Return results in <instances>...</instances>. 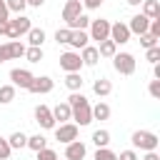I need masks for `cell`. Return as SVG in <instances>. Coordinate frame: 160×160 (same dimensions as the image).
<instances>
[{
    "mask_svg": "<svg viewBox=\"0 0 160 160\" xmlns=\"http://www.w3.org/2000/svg\"><path fill=\"white\" fill-rule=\"evenodd\" d=\"M68 105H70V110H72V122L78 125V128H85V125H90L92 122V105L88 102V98L78 90V92H70V98L65 100Z\"/></svg>",
    "mask_w": 160,
    "mask_h": 160,
    "instance_id": "cell-1",
    "label": "cell"
},
{
    "mask_svg": "<svg viewBox=\"0 0 160 160\" xmlns=\"http://www.w3.org/2000/svg\"><path fill=\"white\" fill-rule=\"evenodd\" d=\"M130 142H132L135 150H145V152H150V150H158L160 138H158L152 130H135L132 138H130Z\"/></svg>",
    "mask_w": 160,
    "mask_h": 160,
    "instance_id": "cell-2",
    "label": "cell"
},
{
    "mask_svg": "<svg viewBox=\"0 0 160 160\" xmlns=\"http://www.w3.org/2000/svg\"><path fill=\"white\" fill-rule=\"evenodd\" d=\"M112 68L120 72V75H132L138 62H135V55L132 52H115L112 55Z\"/></svg>",
    "mask_w": 160,
    "mask_h": 160,
    "instance_id": "cell-3",
    "label": "cell"
},
{
    "mask_svg": "<svg viewBox=\"0 0 160 160\" xmlns=\"http://www.w3.org/2000/svg\"><path fill=\"white\" fill-rule=\"evenodd\" d=\"M8 25H10V30H8V38H10V40H20V38L28 35V30L32 28L30 18H25V15H15L12 20H8Z\"/></svg>",
    "mask_w": 160,
    "mask_h": 160,
    "instance_id": "cell-4",
    "label": "cell"
},
{
    "mask_svg": "<svg viewBox=\"0 0 160 160\" xmlns=\"http://www.w3.org/2000/svg\"><path fill=\"white\" fill-rule=\"evenodd\" d=\"M88 35H90V40H98V42L108 40V38H110V22H108V20H102V18H98V20H90Z\"/></svg>",
    "mask_w": 160,
    "mask_h": 160,
    "instance_id": "cell-5",
    "label": "cell"
},
{
    "mask_svg": "<svg viewBox=\"0 0 160 160\" xmlns=\"http://www.w3.org/2000/svg\"><path fill=\"white\" fill-rule=\"evenodd\" d=\"M32 72L30 70H25V68H12L10 70V85L12 88H20V90H28L30 88V82H32Z\"/></svg>",
    "mask_w": 160,
    "mask_h": 160,
    "instance_id": "cell-6",
    "label": "cell"
},
{
    "mask_svg": "<svg viewBox=\"0 0 160 160\" xmlns=\"http://www.w3.org/2000/svg\"><path fill=\"white\" fill-rule=\"evenodd\" d=\"M52 130H55V140L62 142V145L78 140V132H80L75 122H62V125H58V128H52Z\"/></svg>",
    "mask_w": 160,
    "mask_h": 160,
    "instance_id": "cell-7",
    "label": "cell"
},
{
    "mask_svg": "<svg viewBox=\"0 0 160 160\" xmlns=\"http://www.w3.org/2000/svg\"><path fill=\"white\" fill-rule=\"evenodd\" d=\"M80 68H82L80 52L68 50V52H62V55H60V70H65V72H80Z\"/></svg>",
    "mask_w": 160,
    "mask_h": 160,
    "instance_id": "cell-8",
    "label": "cell"
},
{
    "mask_svg": "<svg viewBox=\"0 0 160 160\" xmlns=\"http://www.w3.org/2000/svg\"><path fill=\"white\" fill-rule=\"evenodd\" d=\"M52 88H55V80L48 78V75H40V78H32L28 92H32V95H48V92H52Z\"/></svg>",
    "mask_w": 160,
    "mask_h": 160,
    "instance_id": "cell-9",
    "label": "cell"
},
{
    "mask_svg": "<svg viewBox=\"0 0 160 160\" xmlns=\"http://www.w3.org/2000/svg\"><path fill=\"white\" fill-rule=\"evenodd\" d=\"M130 38L132 35H130L125 22H110V40L115 45H125V42H130Z\"/></svg>",
    "mask_w": 160,
    "mask_h": 160,
    "instance_id": "cell-10",
    "label": "cell"
},
{
    "mask_svg": "<svg viewBox=\"0 0 160 160\" xmlns=\"http://www.w3.org/2000/svg\"><path fill=\"white\" fill-rule=\"evenodd\" d=\"M35 122L42 128V130H52L55 128V120H52V112L48 105H38L35 108Z\"/></svg>",
    "mask_w": 160,
    "mask_h": 160,
    "instance_id": "cell-11",
    "label": "cell"
},
{
    "mask_svg": "<svg viewBox=\"0 0 160 160\" xmlns=\"http://www.w3.org/2000/svg\"><path fill=\"white\" fill-rule=\"evenodd\" d=\"M148 25H150V20H148L142 12H138V15L130 18L128 30H130V35H145V32H148Z\"/></svg>",
    "mask_w": 160,
    "mask_h": 160,
    "instance_id": "cell-12",
    "label": "cell"
},
{
    "mask_svg": "<svg viewBox=\"0 0 160 160\" xmlns=\"http://www.w3.org/2000/svg\"><path fill=\"white\" fill-rule=\"evenodd\" d=\"M88 155V148H85V142H80V140H72V142H68L65 145V160H82Z\"/></svg>",
    "mask_w": 160,
    "mask_h": 160,
    "instance_id": "cell-13",
    "label": "cell"
},
{
    "mask_svg": "<svg viewBox=\"0 0 160 160\" xmlns=\"http://www.w3.org/2000/svg\"><path fill=\"white\" fill-rule=\"evenodd\" d=\"M78 15H82V5H80V0H68L65 8H62V20L70 25Z\"/></svg>",
    "mask_w": 160,
    "mask_h": 160,
    "instance_id": "cell-14",
    "label": "cell"
},
{
    "mask_svg": "<svg viewBox=\"0 0 160 160\" xmlns=\"http://www.w3.org/2000/svg\"><path fill=\"white\" fill-rule=\"evenodd\" d=\"M88 42H90L88 30H72V32H70V42H68V45H70V48H75V52H80Z\"/></svg>",
    "mask_w": 160,
    "mask_h": 160,
    "instance_id": "cell-15",
    "label": "cell"
},
{
    "mask_svg": "<svg viewBox=\"0 0 160 160\" xmlns=\"http://www.w3.org/2000/svg\"><path fill=\"white\" fill-rule=\"evenodd\" d=\"M50 112H52V120H55V122L60 120V125H62V122H70V118H72V110H70L68 102H58Z\"/></svg>",
    "mask_w": 160,
    "mask_h": 160,
    "instance_id": "cell-16",
    "label": "cell"
},
{
    "mask_svg": "<svg viewBox=\"0 0 160 160\" xmlns=\"http://www.w3.org/2000/svg\"><path fill=\"white\" fill-rule=\"evenodd\" d=\"M80 60H82V65H90V68H95V65L100 62L98 48H92V45H85V48H82V52H80Z\"/></svg>",
    "mask_w": 160,
    "mask_h": 160,
    "instance_id": "cell-17",
    "label": "cell"
},
{
    "mask_svg": "<svg viewBox=\"0 0 160 160\" xmlns=\"http://www.w3.org/2000/svg\"><path fill=\"white\" fill-rule=\"evenodd\" d=\"M142 15L148 20H160V2L158 0H142Z\"/></svg>",
    "mask_w": 160,
    "mask_h": 160,
    "instance_id": "cell-18",
    "label": "cell"
},
{
    "mask_svg": "<svg viewBox=\"0 0 160 160\" xmlns=\"http://www.w3.org/2000/svg\"><path fill=\"white\" fill-rule=\"evenodd\" d=\"M92 92H95L98 98H105V95L112 92V82H110L108 78H98V80L92 82Z\"/></svg>",
    "mask_w": 160,
    "mask_h": 160,
    "instance_id": "cell-19",
    "label": "cell"
},
{
    "mask_svg": "<svg viewBox=\"0 0 160 160\" xmlns=\"http://www.w3.org/2000/svg\"><path fill=\"white\" fill-rule=\"evenodd\" d=\"M28 42H30V48H42V42H45V30H42V28H30V30H28Z\"/></svg>",
    "mask_w": 160,
    "mask_h": 160,
    "instance_id": "cell-20",
    "label": "cell"
},
{
    "mask_svg": "<svg viewBox=\"0 0 160 160\" xmlns=\"http://www.w3.org/2000/svg\"><path fill=\"white\" fill-rule=\"evenodd\" d=\"M115 52H118V45H115L110 38L102 40V42H98V55H100V58H110V60H112Z\"/></svg>",
    "mask_w": 160,
    "mask_h": 160,
    "instance_id": "cell-21",
    "label": "cell"
},
{
    "mask_svg": "<svg viewBox=\"0 0 160 160\" xmlns=\"http://www.w3.org/2000/svg\"><path fill=\"white\" fill-rule=\"evenodd\" d=\"M82 82H85V80H82L80 72H68V75H65V88H68L70 92H78V90L82 88Z\"/></svg>",
    "mask_w": 160,
    "mask_h": 160,
    "instance_id": "cell-22",
    "label": "cell"
},
{
    "mask_svg": "<svg viewBox=\"0 0 160 160\" xmlns=\"http://www.w3.org/2000/svg\"><path fill=\"white\" fill-rule=\"evenodd\" d=\"M8 145H10V150H20V148L28 145V135H25L22 130H15V132L8 138Z\"/></svg>",
    "mask_w": 160,
    "mask_h": 160,
    "instance_id": "cell-23",
    "label": "cell"
},
{
    "mask_svg": "<svg viewBox=\"0 0 160 160\" xmlns=\"http://www.w3.org/2000/svg\"><path fill=\"white\" fill-rule=\"evenodd\" d=\"M8 52H10V60H20L25 55V45L20 40H8Z\"/></svg>",
    "mask_w": 160,
    "mask_h": 160,
    "instance_id": "cell-24",
    "label": "cell"
},
{
    "mask_svg": "<svg viewBox=\"0 0 160 160\" xmlns=\"http://www.w3.org/2000/svg\"><path fill=\"white\" fill-rule=\"evenodd\" d=\"M25 148H30V150L40 152V150H45V148H48V140L38 132V135H30V138H28V145H25Z\"/></svg>",
    "mask_w": 160,
    "mask_h": 160,
    "instance_id": "cell-25",
    "label": "cell"
},
{
    "mask_svg": "<svg viewBox=\"0 0 160 160\" xmlns=\"http://www.w3.org/2000/svg\"><path fill=\"white\" fill-rule=\"evenodd\" d=\"M108 118H110V105L108 102L92 105V120H108Z\"/></svg>",
    "mask_w": 160,
    "mask_h": 160,
    "instance_id": "cell-26",
    "label": "cell"
},
{
    "mask_svg": "<svg viewBox=\"0 0 160 160\" xmlns=\"http://www.w3.org/2000/svg\"><path fill=\"white\" fill-rule=\"evenodd\" d=\"M92 145L95 148H108L110 145V132L108 130H95L92 132Z\"/></svg>",
    "mask_w": 160,
    "mask_h": 160,
    "instance_id": "cell-27",
    "label": "cell"
},
{
    "mask_svg": "<svg viewBox=\"0 0 160 160\" xmlns=\"http://www.w3.org/2000/svg\"><path fill=\"white\" fill-rule=\"evenodd\" d=\"M15 100V88L12 85H0V105H8Z\"/></svg>",
    "mask_w": 160,
    "mask_h": 160,
    "instance_id": "cell-28",
    "label": "cell"
},
{
    "mask_svg": "<svg viewBox=\"0 0 160 160\" xmlns=\"http://www.w3.org/2000/svg\"><path fill=\"white\" fill-rule=\"evenodd\" d=\"M68 28H70V30H88V28H90V18H88V15H78Z\"/></svg>",
    "mask_w": 160,
    "mask_h": 160,
    "instance_id": "cell-29",
    "label": "cell"
},
{
    "mask_svg": "<svg viewBox=\"0 0 160 160\" xmlns=\"http://www.w3.org/2000/svg\"><path fill=\"white\" fill-rule=\"evenodd\" d=\"M28 62H40L42 60V48H25V55H22Z\"/></svg>",
    "mask_w": 160,
    "mask_h": 160,
    "instance_id": "cell-30",
    "label": "cell"
},
{
    "mask_svg": "<svg viewBox=\"0 0 160 160\" xmlns=\"http://www.w3.org/2000/svg\"><path fill=\"white\" fill-rule=\"evenodd\" d=\"M5 5H8V10H10V12H15V15H22V12H25V8H28V2H25V0H5Z\"/></svg>",
    "mask_w": 160,
    "mask_h": 160,
    "instance_id": "cell-31",
    "label": "cell"
},
{
    "mask_svg": "<svg viewBox=\"0 0 160 160\" xmlns=\"http://www.w3.org/2000/svg\"><path fill=\"white\" fill-rule=\"evenodd\" d=\"M70 32H72L70 28H58L55 30V42L58 45H68L70 42Z\"/></svg>",
    "mask_w": 160,
    "mask_h": 160,
    "instance_id": "cell-32",
    "label": "cell"
},
{
    "mask_svg": "<svg viewBox=\"0 0 160 160\" xmlns=\"http://www.w3.org/2000/svg\"><path fill=\"white\" fill-rule=\"evenodd\" d=\"M95 160H118V152H112L110 148H98L95 150Z\"/></svg>",
    "mask_w": 160,
    "mask_h": 160,
    "instance_id": "cell-33",
    "label": "cell"
},
{
    "mask_svg": "<svg viewBox=\"0 0 160 160\" xmlns=\"http://www.w3.org/2000/svg\"><path fill=\"white\" fill-rule=\"evenodd\" d=\"M145 60H148V62H152V65H158V60H160V45L148 48V50H145Z\"/></svg>",
    "mask_w": 160,
    "mask_h": 160,
    "instance_id": "cell-34",
    "label": "cell"
},
{
    "mask_svg": "<svg viewBox=\"0 0 160 160\" xmlns=\"http://www.w3.org/2000/svg\"><path fill=\"white\" fill-rule=\"evenodd\" d=\"M140 45L148 50V48H155L158 45V38H152L150 32H145V35H140Z\"/></svg>",
    "mask_w": 160,
    "mask_h": 160,
    "instance_id": "cell-35",
    "label": "cell"
},
{
    "mask_svg": "<svg viewBox=\"0 0 160 160\" xmlns=\"http://www.w3.org/2000/svg\"><path fill=\"white\" fill-rule=\"evenodd\" d=\"M10 145H8V138H0V160H10Z\"/></svg>",
    "mask_w": 160,
    "mask_h": 160,
    "instance_id": "cell-36",
    "label": "cell"
},
{
    "mask_svg": "<svg viewBox=\"0 0 160 160\" xmlns=\"http://www.w3.org/2000/svg\"><path fill=\"white\" fill-rule=\"evenodd\" d=\"M148 92H150V98L160 100V80H150V85H148Z\"/></svg>",
    "mask_w": 160,
    "mask_h": 160,
    "instance_id": "cell-37",
    "label": "cell"
},
{
    "mask_svg": "<svg viewBox=\"0 0 160 160\" xmlns=\"http://www.w3.org/2000/svg\"><path fill=\"white\" fill-rule=\"evenodd\" d=\"M38 160H58V152H55V150H50V148H45V150H40V152H38Z\"/></svg>",
    "mask_w": 160,
    "mask_h": 160,
    "instance_id": "cell-38",
    "label": "cell"
},
{
    "mask_svg": "<svg viewBox=\"0 0 160 160\" xmlns=\"http://www.w3.org/2000/svg\"><path fill=\"white\" fill-rule=\"evenodd\" d=\"M80 5L88 8V10H98V8L102 5V0H80Z\"/></svg>",
    "mask_w": 160,
    "mask_h": 160,
    "instance_id": "cell-39",
    "label": "cell"
},
{
    "mask_svg": "<svg viewBox=\"0 0 160 160\" xmlns=\"http://www.w3.org/2000/svg\"><path fill=\"white\" fill-rule=\"evenodd\" d=\"M118 160H138V152H135V150H122V152L118 155Z\"/></svg>",
    "mask_w": 160,
    "mask_h": 160,
    "instance_id": "cell-40",
    "label": "cell"
},
{
    "mask_svg": "<svg viewBox=\"0 0 160 160\" xmlns=\"http://www.w3.org/2000/svg\"><path fill=\"white\" fill-rule=\"evenodd\" d=\"M8 60H10V52H8V42H2V45H0V65H2V62H8Z\"/></svg>",
    "mask_w": 160,
    "mask_h": 160,
    "instance_id": "cell-41",
    "label": "cell"
},
{
    "mask_svg": "<svg viewBox=\"0 0 160 160\" xmlns=\"http://www.w3.org/2000/svg\"><path fill=\"white\" fill-rule=\"evenodd\" d=\"M0 20H10V10H8L5 0H0Z\"/></svg>",
    "mask_w": 160,
    "mask_h": 160,
    "instance_id": "cell-42",
    "label": "cell"
},
{
    "mask_svg": "<svg viewBox=\"0 0 160 160\" xmlns=\"http://www.w3.org/2000/svg\"><path fill=\"white\" fill-rule=\"evenodd\" d=\"M8 30H10L8 20H0V35H5V38H8Z\"/></svg>",
    "mask_w": 160,
    "mask_h": 160,
    "instance_id": "cell-43",
    "label": "cell"
},
{
    "mask_svg": "<svg viewBox=\"0 0 160 160\" xmlns=\"http://www.w3.org/2000/svg\"><path fill=\"white\" fill-rule=\"evenodd\" d=\"M142 160H160V155H158V150H150V152H145Z\"/></svg>",
    "mask_w": 160,
    "mask_h": 160,
    "instance_id": "cell-44",
    "label": "cell"
},
{
    "mask_svg": "<svg viewBox=\"0 0 160 160\" xmlns=\"http://www.w3.org/2000/svg\"><path fill=\"white\" fill-rule=\"evenodd\" d=\"M28 5H32V8H42L45 5V0H25Z\"/></svg>",
    "mask_w": 160,
    "mask_h": 160,
    "instance_id": "cell-45",
    "label": "cell"
},
{
    "mask_svg": "<svg viewBox=\"0 0 160 160\" xmlns=\"http://www.w3.org/2000/svg\"><path fill=\"white\" fill-rule=\"evenodd\" d=\"M152 75H155V80H160V65H152Z\"/></svg>",
    "mask_w": 160,
    "mask_h": 160,
    "instance_id": "cell-46",
    "label": "cell"
},
{
    "mask_svg": "<svg viewBox=\"0 0 160 160\" xmlns=\"http://www.w3.org/2000/svg\"><path fill=\"white\" fill-rule=\"evenodd\" d=\"M128 5H132V8H138V5H142V0H125Z\"/></svg>",
    "mask_w": 160,
    "mask_h": 160,
    "instance_id": "cell-47",
    "label": "cell"
}]
</instances>
